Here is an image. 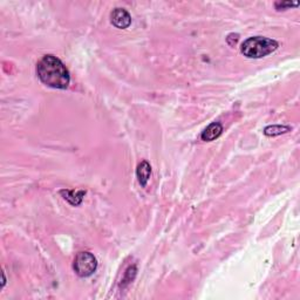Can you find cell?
I'll use <instances>...</instances> for the list:
<instances>
[{"label": "cell", "mask_w": 300, "mask_h": 300, "mask_svg": "<svg viewBox=\"0 0 300 300\" xmlns=\"http://www.w3.org/2000/svg\"><path fill=\"white\" fill-rule=\"evenodd\" d=\"M291 132V127L289 126H279V124H275V126H269L264 129V134L266 136H278L281 134H286Z\"/></svg>", "instance_id": "ba28073f"}, {"label": "cell", "mask_w": 300, "mask_h": 300, "mask_svg": "<svg viewBox=\"0 0 300 300\" xmlns=\"http://www.w3.org/2000/svg\"><path fill=\"white\" fill-rule=\"evenodd\" d=\"M60 194L62 195V197L66 200L68 203L72 204V206H80L81 204L82 200H84V196L86 195L85 190H79V191H75V190H61Z\"/></svg>", "instance_id": "8992f818"}, {"label": "cell", "mask_w": 300, "mask_h": 300, "mask_svg": "<svg viewBox=\"0 0 300 300\" xmlns=\"http://www.w3.org/2000/svg\"><path fill=\"white\" fill-rule=\"evenodd\" d=\"M298 5H299L298 1H296V2H292V1H277L275 4L276 10H277V11H285V10H287V8L296 7V6H298Z\"/></svg>", "instance_id": "9c48e42d"}, {"label": "cell", "mask_w": 300, "mask_h": 300, "mask_svg": "<svg viewBox=\"0 0 300 300\" xmlns=\"http://www.w3.org/2000/svg\"><path fill=\"white\" fill-rule=\"evenodd\" d=\"M223 126L219 122H212L207 127L201 134V138L204 142H211L222 135Z\"/></svg>", "instance_id": "5b68a950"}, {"label": "cell", "mask_w": 300, "mask_h": 300, "mask_svg": "<svg viewBox=\"0 0 300 300\" xmlns=\"http://www.w3.org/2000/svg\"><path fill=\"white\" fill-rule=\"evenodd\" d=\"M97 260L91 252H79L74 259L73 269L81 278L91 277L96 271Z\"/></svg>", "instance_id": "3957f363"}, {"label": "cell", "mask_w": 300, "mask_h": 300, "mask_svg": "<svg viewBox=\"0 0 300 300\" xmlns=\"http://www.w3.org/2000/svg\"><path fill=\"white\" fill-rule=\"evenodd\" d=\"M239 39V35L238 34H229L228 38H227V41L228 44L230 45V46H234V45L237 44V41H238Z\"/></svg>", "instance_id": "30bf717a"}, {"label": "cell", "mask_w": 300, "mask_h": 300, "mask_svg": "<svg viewBox=\"0 0 300 300\" xmlns=\"http://www.w3.org/2000/svg\"><path fill=\"white\" fill-rule=\"evenodd\" d=\"M279 47L276 40L266 37H251L240 46L242 54L249 59H261L277 50Z\"/></svg>", "instance_id": "7a4b0ae2"}, {"label": "cell", "mask_w": 300, "mask_h": 300, "mask_svg": "<svg viewBox=\"0 0 300 300\" xmlns=\"http://www.w3.org/2000/svg\"><path fill=\"white\" fill-rule=\"evenodd\" d=\"M111 22L115 27L118 29L128 28L132 23V17H130L129 12L124 8H115L113 10L111 14Z\"/></svg>", "instance_id": "277c9868"}, {"label": "cell", "mask_w": 300, "mask_h": 300, "mask_svg": "<svg viewBox=\"0 0 300 300\" xmlns=\"http://www.w3.org/2000/svg\"><path fill=\"white\" fill-rule=\"evenodd\" d=\"M151 175V167L150 164L147 161H142L138 165V169H136V176H138V180L141 186L147 185L148 181H149Z\"/></svg>", "instance_id": "52a82bcc"}, {"label": "cell", "mask_w": 300, "mask_h": 300, "mask_svg": "<svg viewBox=\"0 0 300 300\" xmlns=\"http://www.w3.org/2000/svg\"><path fill=\"white\" fill-rule=\"evenodd\" d=\"M38 78L47 87L54 89H67L70 75L62 61L56 56L45 55L37 65Z\"/></svg>", "instance_id": "6da1fadb"}]
</instances>
